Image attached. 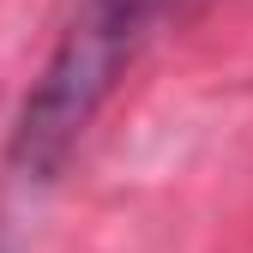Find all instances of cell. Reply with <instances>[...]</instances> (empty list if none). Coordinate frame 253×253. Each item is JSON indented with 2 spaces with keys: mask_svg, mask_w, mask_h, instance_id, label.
<instances>
[{
  "mask_svg": "<svg viewBox=\"0 0 253 253\" xmlns=\"http://www.w3.org/2000/svg\"><path fill=\"white\" fill-rule=\"evenodd\" d=\"M169 6L175 0H79L12 115V133H6L12 175L42 187L73 163Z\"/></svg>",
  "mask_w": 253,
  "mask_h": 253,
  "instance_id": "6da1fadb",
  "label": "cell"
}]
</instances>
